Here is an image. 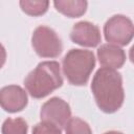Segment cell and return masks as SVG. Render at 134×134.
I'll list each match as a JSON object with an SVG mask.
<instances>
[{
    "mask_svg": "<svg viewBox=\"0 0 134 134\" xmlns=\"http://www.w3.org/2000/svg\"><path fill=\"white\" fill-rule=\"evenodd\" d=\"M91 91L97 107L105 113H115L124 104L122 76L115 69L99 68L92 79Z\"/></svg>",
    "mask_w": 134,
    "mask_h": 134,
    "instance_id": "6da1fadb",
    "label": "cell"
},
{
    "mask_svg": "<svg viewBox=\"0 0 134 134\" xmlns=\"http://www.w3.org/2000/svg\"><path fill=\"white\" fill-rule=\"evenodd\" d=\"M63 85L61 66L57 61H44L24 79V86L34 98H43Z\"/></svg>",
    "mask_w": 134,
    "mask_h": 134,
    "instance_id": "7a4b0ae2",
    "label": "cell"
},
{
    "mask_svg": "<svg viewBox=\"0 0 134 134\" xmlns=\"http://www.w3.org/2000/svg\"><path fill=\"white\" fill-rule=\"evenodd\" d=\"M94 67V53L87 49H70L62 61L63 73L69 84L73 86H85Z\"/></svg>",
    "mask_w": 134,
    "mask_h": 134,
    "instance_id": "3957f363",
    "label": "cell"
},
{
    "mask_svg": "<svg viewBox=\"0 0 134 134\" xmlns=\"http://www.w3.org/2000/svg\"><path fill=\"white\" fill-rule=\"evenodd\" d=\"M35 52L41 58H58L63 51V44L57 32L45 25L38 26L31 36Z\"/></svg>",
    "mask_w": 134,
    "mask_h": 134,
    "instance_id": "277c9868",
    "label": "cell"
},
{
    "mask_svg": "<svg viewBox=\"0 0 134 134\" xmlns=\"http://www.w3.org/2000/svg\"><path fill=\"white\" fill-rule=\"evenodd\" d=\"M133 35V22L124 15L112 16L104 25V36L109 44L126 46L132 41Z\"/></svg>",
    "mask_w": 134,
    "mask_h": 134,
    "instance_id": "5b68a950",
    "label": "cell"
},
{
    "mask_svg": "<svg viewBox=\"0 0 134 134\" xmlns=\"http://www.w3.org/2000/svg\"><path fill=\"white\" fill-rule=\"evenodd\" d=\"M40 117L41 121L53 124L62 129L71 117V109L66 100L61 97L54 96L49 98L42 105Z\"/></svg>",
    "mask_w": 134,
    "mask_h": 134,
    "instance_id": "8992f818",
    "label": "cell"
},
{
    "mask_svg": "<svg viewBox=\"0 0 134 134\" xmlns=\"http://www.w3.org/2000/svg\"><path fill=\"white\" fill-rule=\"evenodd\" d=\"M28 103L27 93L18 85H8L0 89V107L8 113H17L25 109Z\"/></svg>",
    "mask_w": 134,
    "mask_h": 134,
    "instance_id": "52a82bcc",
    "label": "cell"
},
{
    "mask_svg": "<svg viewBox=\"0 0 134 134\" xmlns=\"http://www.w3.org/2000/svg\"><path fill=\"white\" fill-rule=\"evenodd\" d=\"M70 39L73 43L85 47H96L102 42L98 26L89 21L75 23L70 31Z\"/></svg>",
    "mask_w": 134,
    "mask_h": 134,
    "instance_id": "ba28073f",
    "label": "cell"
},
{
    "mask_svg": "<svg viewBox=\"0 0 134 134\" xmlns=\"http://www.w3.org/2000/svg\"><path fill=\"white\" fill-rule=\"evenodd\" d=\"M97 59L104 68L119 69L126 63V52L119 46L102 44L97 49Z\"/></svg>",
    "mask_w": 134,
    "mask_h": 134,
    "instance_id": "9c48e42d",
    "label": "cell"
},
{
    "mask_svg": "<svg viewBox=\"0 0 134 134\" xmlns=\"http://www.w3.org/2000/svg\"><path fill=\"white\" fill-rule=\"evenodd\" d=\"M55 9L68 18H79L83 16L88 6L85 0H57L53 1Z\"/></svg>",
    "mask_w": 134,
    "mask_h": 134,
    "instance_id": "30bf717a",
    "label": "cell"
},
{
    "mask_svg": "<svg viewBox=\"0 0 134 134\" xmlns=\"http://www.w3.org/2000/svg\"><path fill=\"white\" fill-rule=\"evenodd\" d=\"M19 5L23 13L31 17H39L44 15L49 6V1L41 0V1H29V0H21Z\"/></svg>",
    "mask_w": 134,
    "mask_h": 134,
    "instance_id": "8fae6325",
    "label": "cell"
},
{
    "mask_svg": "<svg viewBox=\"0 0 134 134\" xmlns=\"http://www.w3.org/2000/svg\"><path fill=\"white\" fill-rule=\"evenodd\" d=\"M28 125L22 117L6 118L1 127L2 134H27Z\"/></svg>",
    "mask_w": 134,
    "mask_h": 134,
    "instance_id": "7c38bea8",
    "label": "cell"
},
{
    "mask_svg": "<svg viewBox=\"0 0 134 134\" xmlns=\"http://www.w3.org/2000/svg\"><path fill=\"white\" fill-rule=\"evenodd\" d=\"M64 128L66 134H92L89 124L80 117H70Z\"/></svg>",
    "mask_w": 134,
    "mask_h": 134,
    "instance_id": "4fadbf2b",
    "label": "cell"
},
{
    "mask_svg": "<svg viewBox=\"0 0 134 134\" xmlns=\"http://www.w3.org/2000/svg\"><path fill=\"white\" fill-rule=\"evenodd\" d=\"M31 134H62V130L53 124L41 121L34 126Z\"/></svg>",
    "mask_w": 134,
    "mask_h": 134,
    "instance_id": "5bb4252c",
    "label": "cell"
},
{
    "mask_svg": "<svg viewBox=\"0 0 134 134\" xmlns=\"http://www.w3.org/2000/svg\"><path fill=\"white\" fill-rule=\"evenodd\" d=\"M5 62H6V50L4 46L0 43V69L3 67Z\"/></svg>",
    "mask_w": 134,
    "mask_h": 134,
    "instance_id": "9a60e30c",
    "label": "cell"
},
{
    "mask_svg": "<svg viewBox=\"0 0 134 134\" xmlns=\"http://www.w3.org/2000/svg\"><path fill=\"white\" fill-rule=\"evenodd\" d=\"M104 134H124V133H122V132H120V131H115V130H112V131L105 132Z\"/></svg>",
    "mask_w": 134,
    "mask_h": 134,
    "instance_id": "2e32d148",
    "label": "cell"
}]
</instances>
